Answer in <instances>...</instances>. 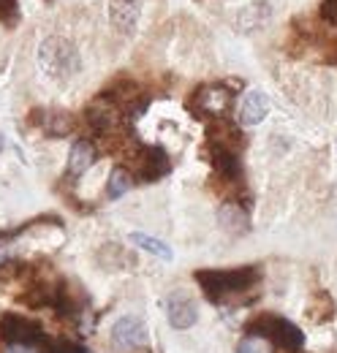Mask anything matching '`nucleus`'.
I'll return each instance as SVG.
<instances>
[{
	"label": "nucleus",
	"mask_w": 337,
	"mask_h": 353,
	"mask_svg": "<svg viewBox=\"0 0 337 353\" xmlns=\"http://www.w3.org/2000/svg\"><path fill=\"white\" fill-rule=\"evenodd\" d=\"M261 280V269L258 266H240V269H202L196 272V283L204 291V296L223 305L231 302L242 294H248L253 285Z\"/></svg>",
	"instance_id": "obj_1"
},
{
	"label": "nucleus",
	"mask_w": 337,
	"mask_h": 353,
	"mask_svg": "<svg viewBox=\"0 0 337 353\" xmlns=\"http://www.w3.org/2000/svg\"><path fill=\"white\" fill-rule=\"evenodd\" d=\"M245 329H248V334H258V337H264V340H269L272 345H280V348H286V351H299V348L305 345L302 329L294 326L291 321L280 318V315H272V312L258 315V318L251 321Z\"/></svg>",
	"instance_id": "obj_2"
},
{
	"label": "nucleus",
	"mask_w": 337,
	"mask_h": 353,
	"mask_svg": "<svg viewBox=\"0 0 337 353\" xmlns=\"http://www.w3.org/2000/svg\"><path fill=\"white\" fill-rule=\"evenodd\" d=\"M39 63L49 77H71L77 68H79V54L77 49L68 44L66 39H46L39 46Z\"/></svg>",
	"instance_id": "obj_3"
},
{
	"label": "nucleus",
	"mask_w": 337,
	"mask_h": 353,
	"mask_svg": "<svg viewBox=\"0 0 337 353\" xmlns=\"http://www.w3.org/2000/svg\"><path fill=\"white\" fill-rule=\"evenodd\" d=\"M0 343L3 345H44V329L39 321L17 315V312H3L0 315Z\"/></svg>",
	"instance_id": "obj_4"
},
{
	"label": "nucleus",
	"mask_w": 337,
	"mask_h": 353,
	"mask_svg": "<svg viewBox=\"0 0 337 353\" xmlns=\"http://www.w3.org/2000/svg\"><path fill=\"white\" fill-rule=\"evenodd\" d=\"M231 101H234L231 88L215 82V85H202V88L196 90V92L191 95V101H188V109H191L193 114H199V117H212V120H218V117H223V114L229 112Z\"/></svg>",
	"instance_id": "obj_5"
},
{
	"label": "nucleus",
	"mask_w": 337,
	"mask_h": 353,
	"mask_svg": "<svg viewBox=\"0 0 337 353\" xmlns=\"http://www.w3.org/2000/svg\"><path fill=\"white\" fill-rule=\"evenodd\" d=\"M131 158H133V169L139 172V179L144 182H155L171 169V161L161 147H133Z\"/></svg>",
	"instance_id": "obj_6"
},
{
	"label": "nucleus",
	"mask_w": 337,
	"mask_h": 353,
	"mask_svg": "<svg viewBox=\"0 0 337 353\" xmlns=\"http://www.w3.org/2000/svg\"><path fill=\"white\" fill-rule=\"evenodd\" d=\"M147 340H150V337H147L144 323H142L139 318H133V315H123V318L112 326V343H115V348H120V351L144 348Z\"/></svg>",
	"instance_id": "obj_7"
},
{
	"label": "nucleus",
	"mask_w": 337,
	"mask_h": 353,
	"mask_svg": "<svg viewBox=\"0 0 337 353\" xmlns=\"http://www.w3.org/2000/svg\"><path fill=\"white\" fill-rule=\"evenodd\" d=\"M166 312H168L171 329H180L182 332V329H191L196 323V305H193V299L185 291H174L168 296Z\"/></svg>",
	"instance_id": "obj_8"
},
{
	"label": "nucleus",
	"mask_w": 337,
	"mask_h": 353,
	"mask_svg": "<svg viewBox=\"0 0 337 353\" xmlns=\"http://www.w3.org/2000/svg\"><path fill=\"white\" fill-rule=\"evenodd\" d=\"M267 114H269V98H267V92L251 90V92L242 98V106H240V123H242V125H258Z\"/></svg>",
	"instance_id": "obj_9"
},
{
	"label": "nucleus",
	"mask_w": 337,
	"mask_h": 353,
	"mask_svg": "<svg viewBox=\"0 0 337 353\" xmlns=\"http://www.w3.org/2000/svg\"><path fill=\"white\" fill-rule=\"evenodd\" d=\"M95 144L90 139H79L74 147H71V155H68V176H82L93 163H95Z\"/></svg>",
	"instance_id": "obj_10"
},
{
	"label": "nucleus",
	"mask_w": 337,
	"mask_h": 353,
	"mask_svg": "<svg viewBox=\"0 0 337 353\" xmlns=\"http://www.w3.org/2000/svg\"><path fill=\"white\" fill-rule=\"evenodd\" d=\"M109 17H112V25L117 30L131 33L136 28V19H139V3L136 0H112Z\"/></svg>",
	"instance_id": "obj_11"
},
{
	"label": "nucleus",
	"mask_w": 337,
	"mask_h": 353,
	"mask_svg": "<svg viewBox=\"0 0 337 353\" xmlns=\"http://www.w3.org/2000/svg\"><path fill=\"white\" fill-rule=\"evenodd\" d=\"M41 131L49 136H66L74 131V117L68 112H41Z\"/></svg>",
	"instance_id": "obj_12"
},
{
	"label": "nucleus",
	"mask_w": 337,
	"mask_h": 353,
	"mask_svg": "<svg viewBox=\"0 0 337 353\" xmlns=\"http://www.w3.org/2000/svg\"><path fill=\"white\" fill-rule=\"evenodd\" d=\"M218 218H220V223H223L229 231H234V234L248 228V212H245L240 204H234V201L223 204L220 212H218Z\"/></svg>",
	"instance_id": "obj_13"
},
{
	"label": "nucleus",
	"mask_w": 337,
	"mask_h": 353,
	"mask_svg": "<svg viewBox=\"0 0 337 353\" xmlns=\"http://www.w3.org/2000/svg\"><path fill=\"white\" fill-rule=\"evenodd\" d=\"M131 242H133L136 248H142V250H147V253H153V256L164 259V261H171V259H174L171 248L164 245L161 239H155V236H147V234H131Z\"/></svg>",
	"instance_id": "obj_14"
},
{
	"label": "nucleus",
	"mask_w": 337,
	"mask_h": 353,
	"mask_svg": "<svg viewBox=\"0 0 337 353\" xmlns=\"http://www.w3.org/2000/svg\"><path fill=\"white\" fill-rule=\"evenodd\" d=\"M131 185H133L131 172L123 169V166H115L112 174H109V182H106V196L109 199H120V196H126L128 190H131Z\"/></svg>",
	"instance_id": "obj_15"
},
{
	"label": "nucleus",
	"mask_w": 337,
	"mask_h": 353,
	"mask_svg": "<svg viewBox=\"0 0 337 353\" xmlns=\"http://www.w3.org/2000/svg\"><path fill=\"white\" fill-rule=\"evenodd\" d=\"M237 353H275V345L258 334H245L237 345Z\"/></svg>",
	"instance_id": "obj_16"
},
{
	"label": "nucleus",
	"mask_w": 337,
	"mask_h": 353,
	"mask_svg": "<svg viewBox=\"0 0 337 353\" xmlns=\"http://www.w3.org/2000/svg\"><path fill=\"white\" fill-rule=\"evenodd\" d=\"M44 353H87L79 343L71 340H55V343H44Z\"/></svg>",
	"instance_id": "obj_17"
},
{
	"label": "nucleus",
	"mask_w": 337,
	"mask_h": 353,
	"mask_svg": "<svg viewBox=\"0 0 337 353\" xmlns=\"http://www.w3.org/2000/svg\"><path fill=\"white\" fill-rule=\"evenodd\" d=\"M14 261V239L0 236V269Z\"/></svg>",
	"instance_id": "obj_18"
},
{
	"label": "nucleus",
	"mask_w": 337,
	"mask_h": 353,
	"mask_svg": "<svg viewBox=\"0 0 337 353\" xmlns=\"http://www.w3.org/2000/svg\"><path fill=\"white\" fill-rule=\"evenodd\" d=\"M0 19L14 22L17 19V0H0Z\"/></svg>",
	"instance_id": "obj_19"
},
{
	"label": "nucleus",
	"mask_w": 337,
	"mask_h": 353,
	"mask_svg": "<svg viewBox=\"0 0 337 353\" xmlns=\"http://www.w3.org/2000/svg\"><path fill=\"white\" fill-rule=\"evenodd\" d=\"M321 17H324L329 25L337 28V0H324V3H321Z\"/></svg>",
	"instance_id": "obj_20"
},
{
	"label": "nucleus",
	"mask_w": 337,
	"mask_h": 353,
	"mask_svg": "<svg viewBox=\"0 0 337 353\" xmlns=\"http://www.w3.org/2000/svg\"><path fill=\"white\" fill-rule=\"evenodd\" d=\"M3 353H36V348L33 345H6Z\"/></svg>",
	"instance_id": "obj_21"
}]
</instances>
